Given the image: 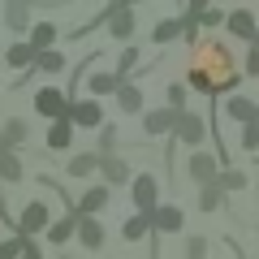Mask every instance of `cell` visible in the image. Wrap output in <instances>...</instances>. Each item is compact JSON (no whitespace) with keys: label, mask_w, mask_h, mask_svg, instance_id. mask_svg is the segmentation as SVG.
<instances>
[{"label":"cell","mask_w":259,"mask_h":259,"mask_svg":"<svg viewBox=\"0 0 259 259\" xmlns=\"http://www.w3.org/2000/svg\"><path fill=\"white\" fill-rule=\"evenodd\" d=\"M108 35L117 39V44H130V35H134V9L130 5H108Z\"/></svg>","instance_id":"6"},{"label":"cell","mask_w":259,"mask_h":259,"mask_svg":"<svg viewBox=\"0 0 259 259\" xmlns=\"http://www.w3.org/2000/svg\"><path fill=\"white\" fill-rule=\"evenodd\" d=\"M225 112H229L233 121H242V125H255V121H259V104L246 100V95H233V100L225 104Z\"/></svg>","instance_id":"13"},{"label":"cell","mask_w":259,"mask_h":259,"mask_svg":"<svg viewBox=\"0 0 259 259\" xmlns=\"http://www.w3.org/2000/svg\"><path fill=\"white\" fill-rule=\"evenodd\" d=\"M246 74L259 78V44H250V52H246Z\"/></svg>","instance_id":"37"},{"label":"cell","mask_w":259,"mask_h":259,"mask_svg":"<svg viewBox=\"0 0 259 259\" xmlns=\"http://www.w3.org/2000/svg\"><path fill=\"white\" fill-rule=\"evenodd\" d=\"M177 143H186V147H199V143L207 139V121L199 117V112H182V121H177Z\"/></svg>","instance_id":"7"},{"label":"cell","mask_w":259,"mask_h":259,"mask_svg":"<svg viewBox=\"0 0 259 259\" xmlns=\"http://www.w3.org/2000/svg\"><path fill=\"white\" fill-rule=\"evenodd\" d=\"M22 259H44V250H39V242H26V250H22Z\"/></svg>","instance_id":"39"},{"label":"cell","mask_w":259,"mask_h":259,"mask_svg":"<svg viewBox=\"0 0 259 259\" xmlns=\"http://www.w3.org/2000/svg\"><path fill=\"white\" fill-rule=\"evenodd\" d=\"M221 22H229L221 9H207V13H203V26H221Z\"/></svg>","instance_id":"38"},{"label":"cell","mask_w":259,"mask_h":259,"mask_svg":"<svg viewBox=\"0 0 259 259\" xmlns=\"http://www.w3.org/2000/svg\"><path fill=\"white\" fill-rule=\"evenodd\" d=\"M0 182H5V186H9V182H22V160L13 156V151L0 156Z\"/></svg>","instance_id":"27"},{"label":"cell","mask_w":259,"mask_h":259,"mask_svg":"<svg viewBox=\"0 0 259 259\" xmlns=\"http://www.w3.org/2000/svg\"><path fill=\"white\" fill-rule=\"evenodd\" d=\"M182 225H186V216H182V207H160V212L156 216H151V233H177V229H182Z\"/></svg>","instance_id":"15"},{"label":"cell","mask_w":259,"mask_h":259,"mask_svg":"<svg viewBox=\"0 0 259 259\" xmlns=\"http://www.w3.org/2000/svg\"><path fill=\"white\" fill-rule=\"evenodd\" d=\"M112 91H121V78L117 74H95L91 78V95H112Z\"/></svg>","instance_id":"28"},{"label":"cell","mask_w":259,"mask_h":259,"mask_svg":"<svg viewBox=\"0 0 259 259\" xmlns=\"http://www.w3.org/2000/svg\"><path fill=\"white\" fill-rule=\"evenodd\" d=\"M130 194H134L139 216H147V221L164 207V203H160V182H156V173H139V177H134V186H130Z\"/></svg>","instance_id":"2"},{"label":"cell","mask_w":259,"mask_h":259,"mask_svg":"<svg viewBox=\"0 0 259 259\" xmlns=\"http://www.w3.org/2000/svg\"><path fill=\"white\" fill-rule=\"evenodd\" d=\"M78 242H82L87 250H100L104 246V225L95 221V216H78Z\"/></svg>","instance_id":"14"},{"label":"cell","mask_w":259,"mask_h":259,"mask_svg":"<svg viewBox=\"0 0 259 259\" xmlns=\"http://www.w3.org/2000/svg\"><path fill=\"white\" fill-rule=\"evenodd\" d=\"M52 212H48V203H39V199H35V203H26V207H22V216H18V233H26V238H30V233H44V229H52Z\"/></svg>","instance_id":"4"},{"label":"cell","mask_w":259,"mask_h":259,"mask_svg":"<svg viewBox=\"0 0 259 259\" xmlns=\"http://www.w3.org/2000/svg\"><path fill=\"white\" fill-rule=\"evenodd\" d=\"M190 91H203V95H225L238 87V69H233V56L221 39H203L194 44L190 56V74H186Z\"/></svg>","instance_id":"1"},{"label":"cell","mask_w":259,"mask_h":259,"mask_svg":"<svg viewBox=\"0 0 259 259\" xmlns=\"http://www.w3.org/2000/svg\"><path fill=\"white\" fill-rule=\"evenodd\" d=\"M26 22H30V5H22V0H9V5H5V26L9 30H26Z\"/></svg>","instance_id":"20"},{"label":"cell","mask_w":259,"mask_h":259,"mask_svg":"<svg viewBox=\"0 0 259 259\" xmlns=\"http://www.w3.org/2000/svg\"><path fill=\"white\" fill-rule=\"evenodd\" d=\"M0 156H5V151H0Z\"/></svg>","instance_id":"41"},{"label":"cell","mask_w":259,"mask_h":259,"mask_svg":"<svg viewBox=\"0 0 259 259\" xmlns=\"http://www.w3.org/2000/svg\"><path fill=\"white\" fill-rule=\"evenodd\" d=\"M139 61V48H121V61H117V78H121V87H125V69Z\"/></svg>","instance_id":"34"},{"label":"cell","mask_w":259,"mask_h":259,"mask_svg":"<svg viewBox=\"0 0 259 259\" xmlns=\"http://www.w3.org/2000/svg\"><path fill=\"white\" fill-rule=\"evenodd\" d=\"M177 35H186L182 18H164V22H156V30H151V39H156V44H173Z\"/></svg>","instance_id":"23"},{"label":"cell","mask_w":259,"mask_h":259,"mask_svg":"<svg viewBox=\"0 0 259 259\" xmlns=\"http://www.w3.org/2000/svg\"><path fill=\"white\" fill-rule=\"evenodd\" d=\"M182 259H207V238L190 233V238H186V255H182Z\"/></svg>","instance_id":"32"},{"label":"cell","mask_w":259,"mask_h":259,"mask_svg":"<svg viewBox=\"0 0 259 259\" xmlns=\"http://www.w3.org/2000/svg\"><path fill=\"white\" fill-rule=\"evenodd\" d=\"M168 108H173V112H186V87H182V82L168 87Z\"/></svg>","instance_id":"36"},{"label":"cell","mask_w":259,"mask_h":259,"mask_svg":"<svg viewBox=\"0 0 259 259\" xmlns=\"http://www.w3.org/2000/svg\"><path fill=\"white\" fill-rule=\"evenodd\" d=\"M100 156H117V125H104V134H100Z\"/></svg>","instance_id":"33"},{"label":"cell","mask_w":259,"mask_h":259,"mask_svg":"<svg viewBox=\"0 0 259 259\" xmlns=\"http://www.w3.org/2000/svg\"><path fill=\"white\" fill-rule=\"evenodd\" d=\"M69 143H74V121H69V117L52 121V125H48V151H65Z\"/></svg>","instance_id":"17"},{"label":"cell","mask_w":259,"mask_h":259,"mask_svg":"<svg viewBox=\"0 0 259 259\" xmlns=\"http://www.w3.org/2000/svg\"><path fill=\"white\" fill-rule=\"evenodd\" d=\"M52 39H56V26H52V22H39V26L30 30V48H35L39 56H44V52H56Z\"/></svg>","instance_id":"21"},{"label":"cell","mask_w":259,"mask_h":259,"mask_svg":"<svg viewBox=\"0 0 259 259\" xmlns=\"http://www.w3.org/2000/svg\"><path fill=\"white\" fill-rule=\"evenodd\" d=\"M225 26H229V35L246 39V44H259V22H255V13H250V9H233Z\"/></svg>","instance_id":"8"},{"label":"cell","mask_w":259,"mask_h":259,"mask_svg":"<svg viewBox=\"0 0 259 259\" xmlns=\"http://www.w3.org/2000/svg\"><path fill=\"white\" fill-rule=\"evenodd\" d=\"M108 199H112V186H87V194L78 199L74 216H95L100 207H108Z\"/></svg>","instance_id":"10"},{"label":"cell","mask_w":259,"mask_h":259,"mask_svg":"<svg viewBox=\"0 0 259 259\" xmlns=\"http://www.w3.org/2000/svg\"><path fill=\"white\" fill-rule=\"evenodd\" d=\"M177 121H182V112L156 108V112H147V117H143V130H147V134H177Z\"/></svg>","instance_id":"11"},{"label":"cell","mask_w":259,"mask_h":259,"mask_svg":"<svg viewBox=\"0 0 259 259\" xmlns=\"http://www.w3.org/2000/svg\"><path fill=\"white\" fill-rule=\"evenodd\" d=\"M246 182H250V177L242 173V168H225V173H221V186H225V190H246Z\"/></svg>","instance_id":"31"},{"label":"cell","mask_w":259,"mask_h":259,"mask_svg":"<svg viewBox=\"0 0 259 259\" xmlns=\"http://www.w3.org/2000/svg\"><path fill=\"white\" fill-rule=\"evenodd\" d=\"M35 69H39V74H61V69H65V56L61 52H44L35 61Z\"/></svg>","instance_id":"30"},{"label":"cell","mask_w":259,"mask_h":259,"mask_svg":"<svg viewBox=\"0 0 259 259\" xmlns=\"http://www.w3.org/2000/svg\"><path fill=\"white\" fill-rule=\"evenodd\" d=\"M186 173H190V182H199V186H212V182H221L216 156H207V151H190V160H186Z\"/></svg>","instance_id":"5"},{"label":"cell","mask_w":259,"mask_h":259,"mask_svg":"<svg viewBox=\"0 0 259 259\" xmlns=\"http://www.w3.org/2000/svg\"><path fill=\"white\" fill-rule=\"evenodd\" d=\"M100 164H104L100 151H82V156L69 160V168H65V173H69V177H91V173H100Z\"/></svg>","instance_id":"18"},{"label":"cell","mask_w":259,"mask_h":259,"mask_svg":"<svg viewBox=\"0 0 259 259\" xmlns=\"http://www.w3.org/2000/svg\"><path fill=\"white\" fill-rule=\"evenodd\" d=\"M5 61H9L13 69H22V65H35V61H39V52H35L30 44H13L9 52H5Z\"/></svg>","instance_id":"24"},{"label":"cell","mask_w":259,"mask_h":259,"mask_svg":"<svg viewBox=\"0 0 259 259\" xmlns=\"http://www.w3.org/2000/svg\"><path fill=\"white\" fill-rule=\"evenodd\" d=\"M69 238H78V216L69 212V216H61V221L48 229V242H56V246H65Z\"/></svg>","instance_id":"19"},{"label":"cell","mask_w":259,"mask_h":259,"mask_svg":"<svg viewBox=\"0 0 259 259\" xmlns=\"http://www.w3.org/2000/svg\"><path fill=\"white\" fill-rule=\"evenodd\" d=\"M147 233H151L147 216H130V221L121 225V238H125V242H139V238H147Z\"/></svg>","instance_id":"25"},{"label":"cell","mask_w":259,"mask_h":259,"mask_svg":"<svg viewBox=\"0 0 259 259\" xmlns=\"http://www.w3.org/2000/svg\"><path fill=\"white\" fill-rule=\"evenodd\" d=\"M100 173H104V186H125L130 182V164L121 156H104ZM130 186H134V182H130Z\"/></svg>","instance_id":"16"},{"label":"cell","mask_w":259,"mask_h":259,"mask_svg":"<svg viewBox=\"0 0 259 259\" xmlns=\"http://www.w3.org/2000/svg\"><path fill=\"white\" fill-rule=\"evenodd\" d=\"M26 139H30V125L22 117H9V121H5V130H0V151H13V156H18V147Z\"/></svg>","instance_id":"9"},{"label":"cell","mask_w":259,"mask_h":259,"mask_svg":"<svg viewBox=\"0 0 259 259\" xmlns=\"http://www.w3.org/2000/svg\"><path fill=\"white\" fill-rule=\"evenodd\" d=\"M255 229H259V221H255Z\"/></svg>","instance_id":"40"},{"label":"cell","mask_w":259,"mask_h":259,"mask_svg":"<svg viewBox=\"0 0 259 259\" xmlns=\"http://www.w3.org/2000/svg\"><path fill=\"white\" fill-rule=\"evenodd\" d=\"M26 233H13L9 242H0V259H22V250H26Z\"/></svg>","instance_id":"29"},{"label":"cell","mask_w":259,"mask_h":259,"mask_svg":"<svg viewBox=\"0 0 259 259\" xmlns=\"http://www.w3.org/2000/svg\"><path fill=\"white\" fill-rule=\"evenodd\" d=\"M69 121H74V125H87V130L104 125V108L95 100H74V104H69Z\"/></svg>","instance_id":"12"},{"label":"cell","mask_w":259,"mask_h":259,"mask_svg":"<svg viewBox=\"0 0 259 259\" xmlns=\"http://www.w3.org/2000/svg\"><path fill=\"white\" fill-rule=\"evenodd\" d=\"M69 104H74V100H69L65 91H56V87H44V91H35V112H39V117H48V125L69 117Z\"/></svg>","instance_id":"3"},{"label":"cell","mask_w":259,"mask_h":259,"mask_svg":"<svg viewBox=\"0 0 259 259\" xmlns=\"http://www.w3.org/2000/svg\"><path fill=\"white\" fill-rule=\"evenodd\" d=\"M117 104H121V112H139V108H143V91H139L134 82H125V87L117 91Z\"/></svg>","instance_id":"26"},{"label":"cell","mask_w":259,"mask_h":259,"mask_svg":"<svg viewBox=\"0 0 259 259\" xmlns=\"http://www.w3.org/2000/svg\"><path fill=\"white\" fill-rule=\"evenodd\" d=\"M225 194H229V190H225L221 182H212V186H203V190H199V212H216V207L225 203Z\"/></svg>","instance_id":"22"},{"label":"cell","mask_w":259,"mask_h":259,"mask_svg":"<svg viewBox=\"0 0 259 259\" xmlns=\"http://www.w3.org/2000/svg\"><path fill=\"white\" fill-rule=\"evenodd\" d=\"M242 151H259V121L255 125H242Z\"/></svg>","instance_id":"35"}]
</instances>
